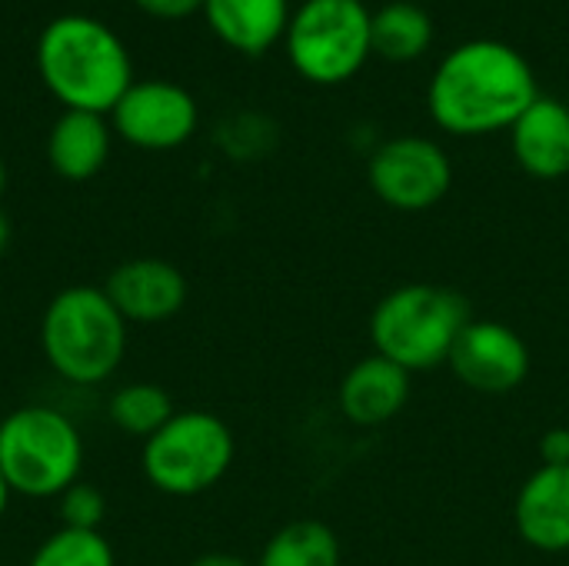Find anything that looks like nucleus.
I'll return each mask as SVG.
<instances>
[{"label": "nucleus", "instance_id": "26", "mask_svg": "<svg viewBox=\"0 0 569 566\" xmlns=\"http://www.w3.org/2000/svg\"><path fill=\"white\" fill-rule=\"evenodd\" d=\"M7 504H10V487H7V480H3V474H0V517H3V510H7Z\"/></svg>", "mask_w": 569, "mask_h": 566}, {"label": "nucleus", "instance_id": "19", "mask_svg": "<svg viewBox=\"0 0 569 566\" xmlns=\"http://www.w3.org/2000/svg\"><path fill=\"white\" fill-rule=\"evenodd\" d=\"M107 414H110V424L120 434L150 440L177 410H173V400H170V394L163 387L147 384V380H137V384H123L110 397Z\"/></svg>", "mask_w": 569, "mask_h": 566}, {"label": "nucleus", "instance_id": "2", "mask_svg": "<svg viewBox=\"0 0 569 566\" xmlns=\"http://www.w3.org/2000/svg\"><path fill=\"white\" fill-rule=\"evenodd\" d=\"M37 70L67 110L110 113L133 87V63L123 40L87 13H63L43 27Z\"/></svg>", "mask_w": 569, "mask_h": 566}, {"label": "nucleus", "instance_id": "8", "mask_svg": "<svg viewBox=\"0 0 569 566\" xmlns=\"http://www.w3.org/2000/svg\"><path fill=\"white\" fill-rule=\"evenodd\" d=\"M367 183L380 203L400 214L437 207L453 187V163L430 137H393L380 143L367 163Z\"/></svg>", "mask_w": 569, "mask_h": 566}, {"label": "nucleus", "instance_id": "1", "mask_svg": "<svg viewBox=\"0 0 569 566\" xmlns=\"http://www.w3.org/2000/svg\"><path fill=\"white\" fill-rule=\"evenodd\" d=\"M540 97L537 73L517 47L503 40H470L437 67L427 107L440 130L453 137H487L510 130Z\"/></svg>", "mask_w": 569, "mask_h": 566}, {"label": "nucleus", "instance_id": "11", "mask_svg": "<svg viewBox=\"0 0 569 566\" xmlns=\"http://www.w3.org/2000/svg\"><path fill=\"white\" fill-rule=\"evenodd\" d=\"M103 294L127 324H163L187 304L183 274L160 257H137L110 270Z\"/></svg>", "mask_w": 569, "mask_h": 566}, {"label": "nucleus", "instance_id": "17", "mask_svg": "<svg viewBox=\"0 0 569 566\" xmlns=\"http://www.w3.org/2000/svg\"><path fill=\"white\" fill-rule=\"evenodd\" d=\"M430 43H433V17L420 3L393 0L370 17V47L383 60L393 63L417 60L430 50Z\"/></svg>", "mask_w": 569, "mask_h": 566}, {"label": "nucleus", "instance_id": "12", "mask_svg": "<svg viewBox=\"0 0 569 566\" xmlns=\"http://www.w3.org/2000/svg\"><path fill=\"white\" fill-rule=\"evenodd\" d=\"M410 390H413L410 370H403L400 364L380 354H370L343 374L337 400H340V414L353 427L373 430L403 414V407L410 404Z\"/></svg>", "mask_w": 569, "mask_h": 566}, {"label": "nucleus", "instance_id": "24", "mask_svg": "<svg viewBox=\"0 0 569 566\" xmlns=\"http://www.w3.org/2000/svg\"><path fill=\"white\" fill-rule=\"evenodd\" d=\"M190 566H257L237 554H223V550H213V554H200Z\"/></svg>", "mask_w": 569, "mask_h": 566}, {"label": "nucleus", "instance_id": "23", "mask_svg": "<svg viewBox=\"0 0 569 566\" xmlns=\"http://www.w3.org/2000/svg\"><path fill=\"white\" fill-rule=\"evenodd\" d=\"M143 13L160 20H183L197 10H203V0H133Z\"/></svg>", "mask_w": 569, "mask_h": 566}, {"label": "nucleus", "instance_id": "27", "mask_svg": "<svg viewBox=\"0 0 569 566\" xmlns=\"http://www.w3.org/2000/svg\"><path fill=\"white\" fill-rule=\"evenodd\" d=\"M3 187H7V167H3V160H0V193H3Z\"/></svg>", "mask_w": 569, "mask_h": 566}, {"label": "nucleus", "instance_id": "4", "mask_svg": "<svg viewBox=\"0 0 569 566\" xmlns=\"http://www.w3.org/2000/svg\"><path fill=\"white\" fill-rule=\"evenodd\" d=\"M473 320L460 290L443 284H403L383 294L370 314L373 354L410 374L443 367L463 327Z\"/></svg>", "mask_w": 569, "mask_h": 566}, {"label": "nucleus", "instance_id": "13", "mask_svg": "<svg viewBox=\"0 0 569 566\" xmlns=\"http://www.w3.org/2000/svg\"><path fill=\"white\" fill-rule=\"evenodd\" d=\"M520 540L540 554L569 550V467H537L513 500Z\"/></svg>", "mask_w": 569, "mask_h": 566}, {"label": "nucleus", "instance_id": "14", "mask_svg": "<svg viewBox=\"0 0 569 566\" xmlns=\"http://www.w3.org/2000/svg\"><path fill=\"white\" fill-rule=\"evenodd\" d=\"M510 147L523 173L533 180H560L569 173V107L557 97H537L510 127Z\"/></svg>", "mask_w": 569, "mask_h": 566}, {"label": "nucleus", "instance_id": "3", "mask_svg": "<svg viewBox=\"0 0 569 566\" xmlns=\"http://www.w3.org/2000/svg\"><path fill=\"white\" fill-rule=\"evenodd\" d=\"M127 327L103 287L77 284L50 297L40 320V350L60 380L97 387L123 364Z\"/></svg>", "mask_w": 569, "mask_h": 566}, {"label": "nucleus", "instance_id": "16", "mask_svg": "<svg viewBox=\"0 0 569 566\" xmlns=\"http://www.w3.org/2000/svg\"><path fill=\"white\" fill-rule=\"evenodd\" d=\"M110 157V123L103 113L63 110L47 133V160L63 180H90Z\"/></svg>", "mask_w": 569, "mask_h": 566}, {"label": "nucleus", "instance_id": "21", "mask_svg": "<svg viewBox=\"0 0 569 566\" xmlns=\"http://www.w3.org/2000/svg\"><path fill=\"white\" fill-rule=\"evenodd\" d=\"M107 517V500L93 484H73L60 494V520L70 530H100Z\"/></svg>", "mask_w": 569, "mask_h": 566}, {"label": "nucleus", "instance_id": "9", "mask_svg": "<svg viewBox=\"0 0 569 566\" xmlns=\"http://www.w3.org/2000/svg\"><path fill=\"white\" fill-rule=\"evenodd\" d=\"M197 100L170 80H140L110 110V127L140 150L183 147L197 130Z\"/></svg>", "mask_w": 569, "mask_h": 566}, {"label": "nucleus", "instance_id": "22", "mask_svg": "<svg viewBox=\"0 0 569 566\" xmlns=\"http://www.w3.org/2000/svg\"><path fill=\"white\" fill-rule=\"evenodd\" d=\"M543 467H569V427H553L540 437Z\"/></svg>", "mask_w": 569, "mask_h": 566}, {"label": "nucleus", "instance_id": "7", "mask_svg": "<svg viewBox=\"0 0 569 566\" xmlns=\"http://www.w3.org/2000/svg\"><path fill=\"white\" fill-rule=\"evenodd\" d=\"M370 17L363 0H303L283 33L293 70L317 87L357 77L373 53Z\"/></svg>", "mask_w": 569, "mask_h": 566}, {"label": "nucleus", "instance_id": "6", "mask_svg": "<svg viewBox=\"0 0 569 566\" xmlns=\"http://www.w3.org/2000/svg\"><path fill=\"white\" fill-rule=\"evenodd\" d=\"M233 430L210 410L173 414L150 440H143V477L167 497H197L213 490L233 467Z\"/></svg>", "mask_w": 569, "mask_h": 566}, {"label": "nucleus", "instance_id": "5", "mask_svg": "<svg viewBox=\"0 0 569 566\" xmlns=\"http://www.w3.org/2000/svg\"><path fill=\"white\" fill-rule=\"evenodd\" d=\"M83 440L77 424L53 407L30 404L0 420V474L10 494L47 500L80 480Z\"/></svg>", "mask_w": 569, "mask_h": 566}, {"label": "nucleus", "instance_id": "10", "mask_svg": "<svg viewBox=\"0 0 569 566\" xmlns=\"http://www.w3.org/2000/svg\"><path fill=\"white\" fill-rule=\"evenodd\" d=\"M530 347L503 320H470L457 337L447 367L477 394H510L530 377Z\"/></svg>", "mask_w": 569, "mask_h": 566}, {"label": "nucleus", "instance_id": "18", "mask_svg": "<svg viewBox=\"0 0 569 566\" xmlns=\"http://www.w3.org/2000/svg\"><path fill=\"white\" fill-rule=\"evenodd\" d=\"M343 550L323 520L283 524L260 550L257 566H340Z\"/></svg>", "mask_w": 569, "mask_h": 566}, {"label": "nucleus", "instance_id": "25", "mask_svg": "<svg viewBox=\"0 0 569 566\" xmlns=\"http://www.w3.org/2000/svg\"><path fill=\"white\" fill-rule=\"evenodd\" d=\"M7 244H10V224H7V217L0 214V254L7 250Z\"/></svg>", "mask_w": 569, "mask_h": 566}, {"label": "nucleus", "instance_id": "15", "mask_svg": "<svg viewBox=\"0 0 569 566\" xmlns=\"http://www.w3.org/2000/svg\"><path fill=\"white\" fill-rule=\"evenodd\" d=\"M210 30L237 53H267L290 23L287 0H203Z\"/></svg>", "mask_w": 569, "mask_h": 566}, {"label": "nucleus", "instance_id": "20", "mask_svg": "<svg viewBox=\"0 0 569 566\" xmlns=\"http://www.w3.org/2000/svg\"><path fill=\"white\" fill-rule=\"evenodd\" d=\"M27 566H117V557L100 530L60 527L33 550Z\"/></svg>", "mask_w": 569, "mask_h": 566}]
</instances>
